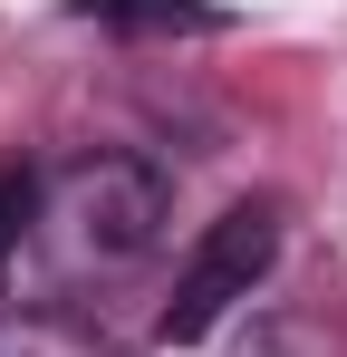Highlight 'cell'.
<instances>
[{
    "mask_svg": "<svg viewBox=\"0 0 347 357\" xmlns=\"http://www.w3.org/2000/svg\"><path fill=\"white\" fill-rule=\"evenodd\" d=\"M77 10L107 29H222V10H203V0H77Z\"/></svg>",
    "mask_w": 347,
    "mask_h": 357,
    "instance_id": "cell-3",
    "label": "cell"
},
{
    "mask_svg": "<svg viewBox=\"0 0 347 357\" xmlns=\"http://www.w3.org/2000/svg\"><path fill=\"white\" fill-rule=\"evenodd\" d=\"M0 357H97V348L58 319H20V328H0Z\"/></svg>",
    "mask_w": 347,
    "mask_h": 357,
    "instance_id": "cell-4",
    "label": "cell"
},
{
    "mask_svg": "<svg viewBox=\"0 0 347 357\" xmlns=\"http://www.w3.org/2000/svg\"><path fill=\"white\" fill-rule=\"evenodd\" d=\"M29 203H39V174L0 165V261H10V251H20V232H29Z\"/></svg>",
    "mask_w": 347,
    "mask_h": 357,
    "instance_id": "cell-5",
    "label": "cell"
},
{
    "mask_svg": "<svg viewBox=\"0 0 347 357\" xmlns=\"http://www.w3.org/2000/svg\"><path fill=\"white\" fill-rule=\"evenodd\" d=\"M270 251H280V203H231L222 222L193 241L183 280H174V299H164V338H203L231 299H251V280L270 271Z\"/></svg>",
    "mask_w": 347,
    "mask_h": 357,
    "instance_id": "cell-2",
    "label": "cell"
},
{
    "mask_svg": "<svg viewBox=\"0 0 347 357\" xmlns=\"http://www.w3.org/2000/svg\"><path fill=\"white\" fill-rule=\"evenodd\" d=\"M155 232H164V183H155V165H135V155H87V165H68V174L39 183L20 251H29L49 280H87V271L145 261Z\"/></svg>",
    "mask_w": 347,
    "mask_h": 357,
    "instance_id": "cell-1",
    "label": "cell"
}]
</instances>
